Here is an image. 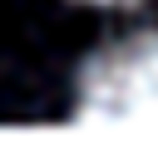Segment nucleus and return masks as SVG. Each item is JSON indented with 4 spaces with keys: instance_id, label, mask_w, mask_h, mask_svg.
Instances as JSON below:
<instances>
[{
    "instance_id": "f257e3e1",
    "label": "nucleus",
    "mask_w": 158,
    "mask_h": 153,
    "mask_svg": "<svg viewBox=\"0 0 158 153\" xmlns=\"http://www.w3.org/2000/svg\"><path fill=\"white\" fill-rule=\"evenodd\" d=\"M79 123H158V35L99 49L79 74Z\"/></svg>"
},
{
    "instance_id": "f03ea898",
    "label": "nucleus",
    "mask_w": 158,
    "mask_h": 153,
    "mask_svg": "<svg viewBox=\"0 0 158 153\" xmlns=\"http://www.w3.org/2000/svg\"><path fill=\"white\" fill-rule=\"evenodd\" d=\"M79 5H138V0H79Z\"/></svg>"
}]
</instances>
